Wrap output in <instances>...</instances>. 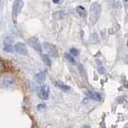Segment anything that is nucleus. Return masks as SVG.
Listing matches in <instances>:
<instances>
[{
	"label": "nucleus",
	"instance_id": "obj_1",
	"mask_svg": "<svg viewBox=\"0 0 128 128\" xmlns=\"http://www.w3.org/2000/svg\"><path fill=\"white\" fill-rule=\"evenodd\" d=\"M102 7L99 3L94 2L90 8V21L92 24H95L100 18Z\"/></svg>",
	"mask_w": 128,
	"mask_h": 128
},
{
	"label": "nucleus",
	"instance_id": "obj_2",
	"mask_svg": "<svg viewBox=\"0 0 128 128\" xmlns=\"http://www.w3.org/2000/svg\"><path fill=\"white\" fill-rule=\"evenodd\" d=\"M42 46H43V49L46 51L47 54L49 55V56H55V57H56V56H58L57 50H56V48L53 45L45 42V43H43V45H42Z\"/></svg>",
	"mask_w": 128,
	"mask_h": 128
},
{
	"label": "nucleus",
	"instance_id": "obj_3",
	"mask_svg": "<svg viewBox=\"0 0 128 128\" xmlns=\"http://www.w3.org/2000/svg\"><path fill=\"white\" fill-rule=\"evenodd\" d=\"M38 96L42 100H47L49 98V87L45 85H42L38 87Z\"/></svg>",
	"mask_w": 128,
	"mask_h": 128
},
{
	"label": "nucleus",
	"instance_id": "obj_4",
	"mask_svg": "<svg viewBox=\"0 0 128 128\" xmlns=\"http://www.w3.org/2000/svg\"><path fill=\"white\" fill-rule=\"evenodd\" d=\"M27 43L28 45H30L31 47H33V49L36 50L38 53H41L42 52V48H41V45H40V43L38 42V38H31L27 40Z\"/></svg>",
	"mask_w": 128,
	"mask_h": 128
},
{
	"label": "nucleus",
	"instance_id": "obj_5",
	"mask_svg": "<svg viewBox=\"0 0 128 128\" xmlns=\"http://www.w3.org/2000/svg\"><path fill=\"white\" fill-rule=\"evenodd\" d=\"M15 50L21 55H23V56H27V45L23 43H17L16 45H15Z\"/></svg>",
	"mask_w": 128,
	"mask_h": 128
},
{
	"label": "nucleus",
	"instance_id": "obj_6",
	"mask_svg": "<svg viewBox=\"0 0 128 128\" xmlns=\"http://www.w3.org/2000/svg\"><path fill=\"white\" fill-rule=\"evenodd\" d=\"M22 7H23V2H22V0H17L16 2L15 3L14 6H13V12H14V14L17 15L18 13H20Z\"/></svg>",
	"mask_w": 128,
	"mask_h": 128
},
{
	"label": "nucleus",
	"instance_id": "obj_7",
	"mask_svg": "<svg viewBox=\"0 0 128 128\" xmlns=\"http://www.w3.org/2000/svg\"><path fill=\"white\" fill-rule=\"evenodd\" d=\"M67 16H68V14L65 12V10H58L53 14V17L55 19H57V20H59V19H64Z\"/></svg>",
	"mask_w": 128,
	"mask_h": 128
},
{
	"label": "nucleus",
	"instance_id": "obj_8",
	"mask_svg": "<svg viewBox=\"0 0 128 128\" xmlns=\"http://www.w3.org/2000/svg\"><path fill=\"white\" fill-rule=\"evenodd\" d=\"M86 96L89 98H91L93 100H97V101H101L102 98L100 96L99 93H97V92H92V91H87Z\"/></svg>",
	"mask_w": 128,
	"mask_h": 128
},
{
	"label": "nucleus",
	"instance_id": "obj_9",
	"mask_svg": "<svg viewBox=\"0 0 128 128\" xmlns=\"http://www.w3.org/2000/svg\"><path fill=\"white\" fill-rule=\"evenodd\" d=\"M45 78H46V75H45V72H41V73H38L35 75L34 79L38 83H43L45 82Z\"/></svg>",
	"mask_w": 128,
	"mask_h": 128
},
{
	"label": "nucleus",
	"instance_id": "obj_10",
	"mask_svg": "<svg viewBox=\"0 0 128 128\" xmlns=\"http://www.w3.org/2000/svg\"><path fill=\"white\" fill-rule=\"evenodd\" d=\"M76 11L79 15V16H81L82 18H85L86 16V11H85V9L82 6H78L76 8Z\"/></svg>",
	"mask_w": 128,
	"mask_h": 128
},
{
	"label": "nucleus",
	"instance_id": "obj_11",
	"mask_svg": "<svg viewBox=\"0 0 128 128\" xmlns=\"http://www.w3.org/2000/svg\"><path fill=\"white\" fill-rule=\"evenodd\" d=\"M4 83L5 85H10L14 83V79H13V78L9 77V76H6L4 79Z\"/></svg>",
	"mask_w": 128,
	"mask_h": 128
},
{
	"label": "nucleus",
	"instance_id": "obj_12",
	"mask_svg": "<svg viewBox=\"0 0 128 128\" xmlns=\"http://www.w3.org/2000/svg\"><path fill=\"white\" fill-rule=\"evenodd\" d=\"M43 61H45V63L46 64L48 67H51V60H50L49 56H47V55H43Z\"/></svg>",
	"mask_w": 128,
	"mask_h": 128
},
{
	"label": "nucleus",
	"instance_id": "obj_13",
	"mask_svg": "<svg viewBox=\"0 0 128 128\" xmlns=\"http://www.w3.org/2000/svg\"><path fill=\"white\" fill-rule=\"evenodd\" d=\"M65 57H66V59H67L70 63H74V59L73 58V56H71V55L65 54Z\"/></svg>",
	"mask_w": 128,
	"mask_h": 128
},
{
	"label": "nucleus",
	"instance_id": "obj_14",
	"mask_svg": "<svg viewBox=\"0 0 128 128\" xmlns=\"http://www.w3.org/2000/svg\"><path fill=\"white\" fill-rule=\"evenodd\" d=\"M70 53L73 55V56H77L78 55H79V51H78L77 49H75V48H72V49L70 50Z\"/></svg>",
	"mask_w": 128,
	"mask_h": 128
},
{
	"label": "nucleus",
	"instance_id": "obj_15",
	"mask_svg": "<svg viewBox=\"0 0 128 128\" xmlns=\"http://www.w3.org/2000/svg\"><path fill=\"white\" fill-rule=\"evenodd\" d=\"M4 51H6V52H12V51H13V47L11 46V45H5Z\"/></svg>",
	"mask_w": 128,
	"mask_h": 128
},
{
	"label": "nucleus",
	"instance_id": "obj_16",
	"mask_svg": "<svg viewBox=\"0 0 128 128\" xmlns=\"http://www.w3.org/2000/svg\"><path fill=\"white\" fill-rule=\"evenodd\" d=\"M56 85H58V86L60 87V88H61V89H63V90H69L70 89V87L69 86H68V85H62V84H59V83H56Z\"/></svg>",
	"mask_w": 128,
	"mask_h": 128
},
{
	"label": "nucleus",
	"instance_id": "obj_17",
	"mask_svg": "<svg viewBox=\"0 0 128 128\" xmlns=\"http://www.w3.org/2000/svg\"><path fill=\"white\" fill-rule=\"evenodd\" d=\"M4 43H5V45H10V44H11L10 38H5V41H4Z\"/></svg>",
	"mask_w": 128,
	"mask_h": 128
},
{
	"label": "nucleus",
	"instance_id": "obj_18",
	"mask_svg": "<svg viewBox=\"0 0 128 128\" xmlns=\"http://www.w3.org/2000/svg\"><path fill=\"white\" fill-rule=\"evenodd\" d=\"M44 108H45V104H40L38 106V109L40 110V109H44Z\"/></svg>",
	"mask_w": 128,
	"mask_h": 128
},
{
	"label": "nucleus",
	"instance_id": "obj_19",
	"mask_svg": "<svg viewBox=\"0 0 128 128\" xmlns=\"http://www.w3.org/2000/svg\"><path fill=\"white\" fill-rule=\"evenodd\" d=\"M98 71H99L100 74H104L105 73V70L103 68H98Z\"/></svg>",
	"mask_w": 128,
	"mask_h": 128
},
{
	"label": "nucleus",
	"instance_id": "obj_20",
	"mask_svg": "<svg viewBox=\"0 0 128 128\" xmlns=\"http://www.w3.org/2000/svg\"><path fill=\"white\" fill-rule=\"evenodd\" d=\"M81 128H90V126H89V125H85V126H83Z\"/></svg>",
	"mask_w": 128,
	"mask_h": 128
},
{
	"label": "nucleus",
	"instance_id": "obj_21",
	"mask_svg": "<svg viewBox=\"0 0 128 128\" xmlns=\"http://www.w3.org/2000/svg\"><path fill=\"white\" fill-rule=\"evenodd\" d=\"M52 1H53V3H54V4H58L60 0H52Z\"/></svg>",
	"mask_w": 128,
	"mask_h": 128
},
{
	"label": "nucleus",
	"instance_id": "obj_22",
	"mask_svg": "<svg viewBox=\"0 0 128 128\" xmlns=\"http://www.w3.org/2000/svg\"><path fill=\"white\" fill-rule=\"evenodd\" d=\"M33 128H38V126H33Z\"/></svg>",
	"mask_w": 128,
	"mask_h": 128
},
{
	"label": "nucleus",
	"instance_id": "obj_23",
	"mask_svg": "<svg viewBox=\"0 0 128 128\" xmlns=\"http://www.w3.org/2000/svg\"><path fill=\"white\" fill-rule=\"evenodd\" d=\"M124 1H128V0H124Z\"/></svg>",
	"mask_w": 128,
	"mask_h": 128
},
{
	"label": "nucleus",
	"instance_id": "obj_24",
	"mask_svg": "<svg viewBox=\"0 0 128 128\" xmlns=\"http://www.w3.org/2000/svg\"><path fill=\"white\" fill-rule=\"evenodd\" d=\"M127 45H128V41H127Z\"/></svg>",
	"mask_w": 128,
	"mask_h": 128
}]
</instances>
